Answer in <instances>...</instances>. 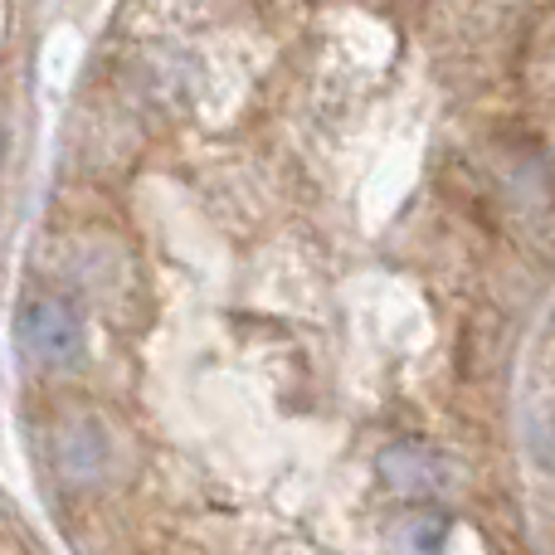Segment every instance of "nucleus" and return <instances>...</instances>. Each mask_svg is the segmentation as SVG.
I'll return each mask as SVG.
<instances>
[{
	"label": "nucleus",
	"mask_w": 555,
	"mask_h": 555,
	"mask_svg": "<svg viewBox=\"0 0 555 555\" xmlns=\"http://www.w3.org/2000/svg\"><path fill=\"white\" fill-rule=\"evenodd\" d=\"M20 341L35 361L44 365H64L78 356L83 346V317L64 302V297H35V302L20 312Z\"/></svg>",
	"instance_id": "nucleus-1"
},
{
	"label": "nucleus",
	"mask_w": 555,
	"mask_h": 555,
	"mask_svg": "<svg viewBox=\"0 0 555 555\" xmlns=\"http://www.w3.org/2000/svg\"><path fill=\"white\" fill-rule=\"evenodd\" d=\"M380 478L390 482L400 498H434V492L449 482V468H443V459L434 449H424V443H395L380 459Z\"/></svg>",
	"instance_id": "nucleus-2"
},
{
	"label": "nucleus",
	"mask_w": 555,
	"mask_h": 555,
	"mask_svg": "<svg viewBox=\"0 0 555 555\" xmlns=\"http://www.w3.org/2000/svg\"><path fill=\"white\" fill-rule=\"evenodd\" d=\"M107 468V439L98 424L78 420L64 429V439H59V473H64L68 482H93L103 478Z\"/></svg>",
	"instance_id": "nucleus-3"
},
{
	"label": "nucleus",
	"mask_w": 555,
	"mask_h": 555,
	"mask_svg": "<svg viewBox=\"0 0 555 555\" xmlns=\"http://www.w3.org/2000/svg\"><path fill=\"white\" fill-rule=\"evenodd\" d=\"M439 537H443V521H439V517H429V521H420V527H410V546L420 551V555H439Z\"/></svg>",
	"instance_id": "nucleus-4"
},
{
	"label": "nucleus",
	"mask_w": 555,
	"mask_h": 555,
	"mask_svg": "<svg viewBox=\"0 0 555 555\" xmlns=\"http://www.w3.org/2000/svg\"><path fill=\"white\" fill-rule=\"evenodd\" d=\"M0 152H5V137H0Z\"/></svg>",
	"instance_id": "nucleus-5"
}]
</instances>
